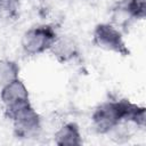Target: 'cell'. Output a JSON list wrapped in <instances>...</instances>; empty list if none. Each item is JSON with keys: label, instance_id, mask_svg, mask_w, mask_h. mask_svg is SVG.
Masks as SVG:
<instances>
[{"label": "cell", "instance_id": "obj_1", "mask_svg": "<svg viewBox=\"0 0 146 146\" xmlns=\"http://www.w3.org/2000/svg\"><path fill=\"white\" fill-rule=\"evenodd\" d=\"M145 107L129 99H110L99 104L91 114V123L96 132L107 135L121 123L145 127Z\"/></svg>", "mask_w": 146, "mask_h": 146}, {"label": "cell", "instance_id": "obj_2", "mask_svg": "<svg viewBox=\"0 0 146 146\" xmlns=\"http://www.w3.org/2000/svg\"><path fill=\"white\" fill-rule=\"evenodd\" d=\"M6 116L13 124L14 135L19 139H32L40 135L42 121L31 103L7 110Z\"/></svg>", "mask_w": 146, "mask_h": 146}, {"label": "cell", "instance_id": "obj_3", "mask_svg": "<svg viewBox=\"0 0 146 146\" xmlns=\"http://www.w3.org/2000/svg\"><path fill=\"white\" fill-rule=\"evenodd\" d=\"M58 36L55 27L50 24H40L30 27L24 32L21 46L27 56H38L49 51Z\"/></svg>", "mask_w": 146, "mask_h": 146}, {"label": "cell", "instance_id": "obj_4", "mask_svg": "<svg viewBox=\"0 0 146 146\" xmlns=\"http://www.w3.org/2000/svg\"><path fill=\"white\" fill-rule=\"evenodd\" d=\"M92 43L99 49L123 57L130 55L122 32L112 23H99L95 26L92 31Z\"/></svg>", "mask_w": 146, "mask_h": 146}, {"label": "cell", "instance_id": "obj_5", "mask_svg": "<svg viewBox=\"0 0 146 146\" xmlns=\"http://www.w3.org/2000/svg\"><path fill=\"white\" fill-rule=\"evenodd\" d=\"M145 16L146 0H119L112 7V24L116 27L144 19Z\"/></svg>", "mask_w": 146, "mask_h": 146}, {"label": "cell", "instance_id": "obj_6", "mask_svg": "<svg viewBox=\"0 0 146 146\" xmlns=\"http://www.w3.org/2000/svg\"><path fill=\"white\" fill-rule=\"evenodd\" d=\"M0 99L5 106V111L31 103L29 89L19 78L1 87Z\"/></svg>", "mask_w": 146, "mask_h": 146}, {"label": "cell", "instance_id": "obj_7", "mask_svg": "<svg viewBox=\"0 0 146 146\" xmlns=\"http://www.w3.org/2000/svg\"><path fill=\"white\" fill-rule=\"evenodd\" d=\"M49 51L59 63L71 62L79 56V48L76 42L72 38L64 35H58L56 38Z\"/></svg>", "mask_w": 146, "mask_h": 146}, {"label": "cell", "instance_id": "obj_8", "mask_svg": "<svg viewBox=\"0 0 146 146\" xmlns=\"http://www.w3.org/2000/svg\"><path fill=\"white\" fill-rule=\"evenodd\" d=\"M55 144L59 146H79L82 144V135L75 122L64 123L54 136Z\"/></svg>", "mask_w": 146, "mask_h": 146}, {"label": "cell", "instance_id": "obj_9", "mask_svg": "<svg viewBox=\"0 0 146 146\" xmlns=\"http://www.w3.org/2000/svg\"><path fill=\"white\" fill-rule=\"evenodd\" d=\"M19 65L11 59L1 58L0 59V88L5 84L11 82L13 80L19 78Z\"/></svg>", "mask_w": 146, "mask_h": 146}]
</instances>
